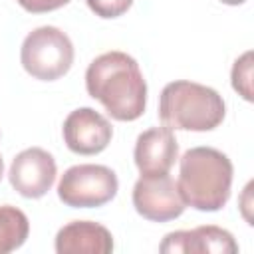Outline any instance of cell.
<instances>
[{
	"label": "cell",
	"instance_id": "1",
	"mask_svg": "<svg viewBox=\"0 0 254 254\" xmlns=\"http://www.w3.org/2000/svg\"><path fill=\"white\" fill-rule=\"evenodd\" d=\"M85 89L117 121L139 119L147 105L145 77L125 52L97 56L85 71Z\"/></svg>",
	"mask_w": 254,
	"mask_h": 254
},
{
	"label": "cell",
	"instance_id": "2",
	"mask_svg": "<svg viewBox=\"0 0 254 254\" xmlns=\"http://www.w3.org/2000/svg\"><path fill=\"white\" fill-rule=\"evenodd\" d=\"M232 163L214 147H192L181 157L179 181L183 200L202 212L220 210L230 198Z\"/></svg>",
	"mask_w": 254,
	"mask_h": 254
},
{
	"label": "cell",
	"instance_id": "3",
	"mask_svg": "<svg viewBox=\"0 0 254 254\" xmlns=\"http://www.w3.org/2000/svg\"><path fill=\"white\" fill-rule=\"evenodd\" d=\"M226 115L222 95L202 83L177 79L163 87L159 97V119L169 129L212 131Z\"/></svg>",
	"mask_w": 254,
	"mask_h": 254
},
{
	"label": "cell",
	"instance_id": "4",
	"mask_svg": "<svg viewBox=\"0 0 254 254\" xmlns=\"http://www.w3.org/2000/svg\"><path fill=\"white\" fill-rule=\"evenodd\" d=\"M20 62L32 77L54 81L69 71L73 64V44L60 28L40 26L24 38Z\"/></svg>",
	"mask_w": 254,
	"mask_h": 254
},
{
	"label": "cell",
	"instance_id": "5",
	"mask_svg": "<svg viewBox=\"0 0 254 254\" xmlns=\"http://www.w3.org/2000/svg\"><path fill=\"white\" fill-rule=\"evenodd\" d=\"M119 189L117 175L105 165H73L60 183L58 196L71 208H97L115 198Z\"/></svg>",
	"mask_w": 254,
	"mask_h": 254
},
{
	"label": "cell",
	"instance_id": "6",
	"mask_svg": "<svg viewBox=\"0 0 254 254\" xmlns=\"http://www.w3.org/2000/svg\"><path fill=\"white\" fill-rule=\"evenodd\" d=\"M133 206L135 210L153 222H169L179 218L187 202L181 196L177 183L167 175H153V177H139L133 187Z\"/></svg>",
	"mask_w": 254,
	"mask_h": 254
},
{
	"label": "cell",
	"instance_id": "7",
	"mask_svg": "<svg viewBox=\"0 0 254 254\" xmlns=\"http://www.w3.org/2000/svg\"><path fill=\"white\" fill-rule=\"evenodd\" d=\"M56 175H58L56 161L42 147H30L18 153L8 171L10 185L24 198L44 196L54 187Z\"/></svg>",
	"mask_w": 254,
	"mask_h": 254
},
{
	"label": "cell",
	"instance_id": "8",
	"mask_svg": "<svg viewBox=\"0 0 254 254\" xmlns=\"http://www.w3.org/2000/svg\"><path fill=\"white\" fill-rule=\"evenodd\" d=\"M64 141L71 153L97 155L111 143V123L91 107H79L71 111L62 127Z\"/></svg>",
	"mask_w": 254,
	"mask_h": 254
},
{
	"label": "cell",
	"instance_id": "9",
	"mask_svg": "<svg viewBox=\"0 0 254 254\" xmlns=\"http://www.w3.org/2000/svg\"><path fill=\"white\" fill-rule=\"evenodd\" d=\"M135 165L143 177L167 175L179 159V143L169 127H151L135 141Z\"/></svg>",
	"mask_w": 254,
	"mask_h": 254
},
{
	"label": "cell",
	"instance_id": "10",
	"mask_svg": "<svg viewBox=\"0 0 254 254\" xmlns=\"http://www.w3.org/2000/svg\"><path fill=\"white\" fill-rule=\"evenodd\" d=\"M165 254H206V252H220V254H234L238 252V244L234 236L214 224L196 226L192 230H177L169 232L159 246Z\"/></svg>",
	"mask_w": 254,
	"mask_h": 254
},
{
	"label": "cell",
	"instance_id": "11",
	"mask_svg": "<svg viewBox=\"0 0 254 254\" xmlns=\"http://www.w3.org/2000/svg\"><path fill=\"white\" fill-rule=\"evenodd\" d=\"M113 250L111 232L91 220H73L56 234L58 254H109Z\"/></svg>",
	"mask_w": 254,
	"mask_h": 254
},
{
	"label": "cell",
	"instance_id": "12",
	"mask_svg": "<svg viewBox=\"0 0 254 254\" xmlns=\"http://www.w3.org/2000/svg\"><path fill=\"white\" fill-rule=\"evenodd\" d=\"M30 234L28 216L10 204L0 206V254L20 248Z\"/></svg>",
	"mask_w": 254,
	"mask_h": 254
},
{
	"label": "cell",
	"instance_id": "13",
	"mask_svg": "<svg viewBox=\"0 0 254 254\" xmlns=\"http://www.w3.org/2000/svg\"><path fill=\"white\" fill-rule=\"evenodd\" d=\"M232 87L246 101H252V52H244L232 65Z\"/></svg>",
	"mask_w": 254,
	"mask_h": 254
},
{
	"label": "cell",
	"instance_id": "14",
	"mask_svg": "<svg viewBox=\"0 0 254 254\" xmlns=\"http://www.w3.org/2000/svg\"><path fill=\"white\" fill-rule=\"evenodd\" d=\"M85 2L95 16L105 18V20L123 16L133 4V0H85Z\"/></svg>",
	"mask_w": 254,
	"mask_h": 254
},
{
	"label": "cell",
	"instance_id": "15",
	"mask_svg": "<svg viewBox=\"0 0 254 254\" xmlns=\"http://www.w3.org/2000/svg\"><path fill=\"white\" fill-rule=\"evenodd\" d=\"M26 12L32 14H44V12H52L58 10L62 6H65L69 0H16Z\"/></svg>",
	"mask_w": 254,
	"mask_h": 254
},
{
	"label": "cell",
	"instance_id": "16",
	"mask_svg": "<svg viewBox=\"0 0 254 254\" xmlns=\"http://www.w3.org/2000/svg\"><path fill=\"white\" fill-rule=\"evenodd\" d=\"M220 2H224V4H228V6H238V4H244L246 0H220Z\"/></svg>",
	"mask_w": 254,
	"mask_h": 254
},
{
	"label": "cell",
	"instance_id": "17",
	"mask_svg": "<svg viewBox=\"0 0 254 254\" xmlns=\"http://www.w3.org/2000/svg\"><path fill=\"white\" fill-rule=\"evenodd\" d=\"M2 175H4V161H2V157H0V179H2Z\"/></svg>",
	"mask_w": 254,
	"mask_h": 254
}]
</instances>
